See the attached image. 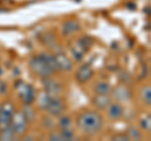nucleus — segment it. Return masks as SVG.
I'll use <instances>...</instances> for the list:
<instances>
[{
  "label": "nucleus",
  "instance_id": "obj_7",
  "mask_svg": "<svg viewBox=\"0 0 151 141\" xmlns=\"http://www.w3.org/2000/svg\"><path fill=\"white\" fill-rule=\"evenodd\" d=\"M43 86L45 88V92L50 96H59L63 92V86L59 81L50 77H44L43 78Z\"/></svg>",
  "mask_w": 151,
  "mask_h": 141
},
{
  "label": "nucleus",
  "instance_id": "obj_1",
  "mask_svg": "<svg viewBox=\"0 0 151 141\" xmlns=\"http://www.w3.org/2000/svg\"><path fill=\"white\" fill-rule=\"evenodd\" d=\"M77 127L82 134L92 136L98 134L103 127V117L97 111H83L76 120Z\"/></svg>",
  "mask_w": 151,
  "mask_h": 141
},
{
  "label": "nucleus",
  "instance_id": "obj_11",
  "mask_svg": "<svg viewBox=\"0 0 151 141\" xmlns=\"http://www.w3.org/2000/svg\"><path fill=\"white\" fill-rule=\"evenodd\" d=\"M79 29H81V24H79V22L76 20V19H69L67 22H64L63 25H62L63 35H72L76 32H78Z\"/></svg>",
  "mask_w": 151,
  "mask_h": 141
},
{
  "label": "nucleus",
  "instance_id": "obj_20",
  "mask_svg": "<svg viewBox=\"0 0 151 141\" xmlns=\"http://www.w3.org/2000/svg\"><path fill=\"white\" fill-rule=\"evenodd\" d=\"M60 135H62V139L63 140H67V141L76 140V134H74V131L70 129V127L62 129V130H60Z\"/></svg>",
  "mask_w": 151,
  "mask_h": 141
},
{
  "label": "nucleus",
  "instance_id": "obj_21",
  "mask_svg": "<svg viewBox=\"0 0 151 141\" xmlns=\"http://www.w3.org/2000/svg\"><path fill=\"white\" fill-rule=\"evenodd\" d=\"M127 136L130 137V140H140L142 137V134H141V131L137 127L131 126V127H129V130H127Z\"/></svg>",
  "mask_w": 151,
  "mask_h": 141
},
{
  "label": "nucleus",
  "instance_id": "obj_19",
  "mask_svg": "<svg viewBox=\"0 0 151 141\" xmlns=\"http://www.w3.org/2000/svg\"><path fill=\"white\" fill-rule=\"evenodd\" d=\"M50 98H52V96L48 95L47 92L42 93V96L39 97V101H38V103H39V107L42 110L47 111V109H48V106H49V102H50Z\"/></svg>",
  "mask_w": 151,
  "mask_h": 141
},
{
  "label": "nucleus",
  "instance_id": "obj_17",
  "mask_svg": "<svg viewBox=\"0 0 151 141\" xmlns=\"http://www.w3.org/2000/svg\"><path fill=\"white\" fill-rule=\"evenodd\" d=\"M20 112L23 114V116L25 117V120H27L28 122H32V121L35 120V116H37V115H35V111L32 109L30 105H25L24 109H23Z\"/></svg>",
  "mask_w": 151,
  "mask_h": 141
},
{
  "label": "nucleus",
  "instance_id": "obj_22",
  "mask_svg": "<svg viewBox=\"0 0 151 141\" xmlns=\"http://www.w3.org/2000/svg\"><path fill=\"white\" fill-rule=\"evenodd\" d=\"M141 100H142L146 105H150L151 103V91H150V87H144L141 90Z\"/></svg>",
  "mask_w": 151,
  "mask_h": 141
},
{
  "label": "nucleus",
  "instance_id": "obj_8",
  "mask_svg": "<svg viewBox=\"0 0 151 141\" xmlns=\"http://www.w3.org/2000/svg\"><path fill=\"white\" fill-rule=\"evenodd\" d=\"M93 77V69L89 64H83L81 65L77 72H76V78L79 83H84V82H88L89 79Z\"/></svg>",
  "mask_w": 151,
  "mask_h": 141
},
{
  "label": "nucleus",
  "instance_id": "obj_4",
  "mask_svg": "<svg viewBox=\"0 0 151 141\" xmlns=\"http://www.w3.org/2000/svg\"><path fill=\"white\" fill-rule=\"evenodd\" d=\"M10 126L17 136H23V135H25L27 130H28V121L25 120V117L23 116L22 112H17V114H14V116H13Z\"/></svg>",
  "mask_w": 151,
  "mask_h": 141
},
{
  "label": "nucleus",
  "instance_id": "obj_10",
  "mask_svg": "<svg viewBox=\"0 0 151 141\" xmlns=\"http://www.w3.org/2000/svg\"><path fill=\"white\" fill-rule=\"evenodd\" d=\"M107 114L108 117L112 120V121H116V120H120L122 115H124V107H122L119 102H115V103H110V106L107 107Z\"/></svg>",
  "mask_w": 151,
  "mask_h": 141
},
{
  "label": "nucleus",
  "instance_id": "obj_26",
  "mask_svg": "<svg viewBox=\"0 0 151 141\" xmlns=\"http://www.w3.org/2000/svg\"><path fill=\"white\" fill-rule=\"evenodd\" d=\"M112 140H117V141H130V137L127 136V134H117L112 137Z\"/></svg>",
  "mask_w": 151,
  "mask_h": 141
},
{
  "label": "nucleus",
  "instance_id": "obj_12",
  "mask_svg": "<svg viewBox=\"0 0 151 141\" xmlns=\"http://www.w3.org/2000/svg\"><path fill=\"white\" fill-rule=\"evenodd\" d=\"M55 59H57V64H58L59 70H67V72H70L73 69V63L67 55L63 53H58L55 54Z\"/></svg>",
  "mask_w": 151,
  "mask_h": 141
},
{
  "label": "nucleus",
  "instance_id": "obj_3",
  "mask_svg": "<svg viewBox=\"0 0 151 141\" xmlns=\"http://www.w3.org/2000/svg\"><path fill=\"white\" fill-rule=\"evenodd\" d=\"M17 88H18L19 97H20V100L24 102L25 105H32V103L35 101L37 93H35V90L30 86V84L20 82L17 86Z\"/></svg>",
  "mask_w": 151,
  "mask_h": 141
},
{
  "label": "nucleus",
  "instance_id": "obj_13",
  "mask_svg": "<svg viewBox=\"0 0 151 141\" xmlns=\"http://www.w3.org/2000/svg\"><path fill=\"white\" fill-rule=\"evenodd\" d=\"M92 103L98 110H107L111 103V97L108 95H97L96 97H93Z\"/></svg>",
  "mask_w": 151,
  "mask_h": 141
},
{
  "label": "nucleus",
  "instance_id": "obj_9",
  "mask_svg": "<svg viewBox=\"0 0 151 141\" xmlns=\"http://www.w3.org/2000/svg\"><path fill=\"white\" fill-rule=\"evenodd\" d=\"M111 92H112L113 98H116V101H119V102L130 101L132 98V92L126 86H119L115 90H111Z\"/></svg>",
  "mask_w": 151,
  "mask_h": 141
},
{
  "label": "nucleus",
  "instance_id": "obj_15",
  "mask_svg": "<svg viewBox=\"0 0 151 141\" xmlns=\"http://www.w3.org/2000/svg\"><path fill=\"white\" fill-rule=\"evenodd\" d=\"M42 58L44 59V62L49 65V67L53 69V72H58L59 68H58V64H57V59H55V55L48 53V52H43V53L39 54Z\"/></svg>",
  "mask_w": 151,
  "mask_h": 141
},
{
  "label": "nucleus",
  "instance_id": "obj_2",
  "mask_svg": "<svg viewBox=\"0 0 151 141\" xmlns=\"http://www.w3.org/2000/svg\"><path fill=\"white\" fill-rule=\"evenodd\" d=\"M29 67L32 69L33 73H35L37 76H39L42 78L44 77H52L53 74V69H52L48 64L44 62V59L40 57V55H35V57H32L29 60Z\"/></svg>",
  "mask_w": 151,
  "mask_h": 141
},
{
  "label": "nucleus",
  "instance_id": "obj_18",
  "mask_svg": "<svg viewBox=\"0 0 151 141\" xmlns=\"http://www.w3.org/2000/svg\"><path fill=\"white\" fill-rule=\"evenodd\" d=\"M42 40H43V43L45 44V45H48L49 48L52 45H54L55 43H57V40H55V37H54V34L52 32H45L43 35H42Z\"/></svg>",
  "mask_w": 151,
  "mask_h": 141
},
{
  "label": "nucleus",
  "instance_id": "obj_16",
  "mask_svg": "<svg viewBox=\"0 0 151 141\" xmlns=\"http://www.w3.org/2000/svg\"><path fill=\"white\" fill-rule=\"evenodd\" d=\"M94 92H96L97 95H108V93H111L110 83H107V82H98L96 86H94Z\"/></svg>",
  "mask_w": 151,
  "mask_h": 141
},
{
  "label": "nucleus",
  "instance_id": "obj_5",
  "mask_svg": "<svg viewBox=\"0 0 151 141\" xmlns=\"http://www.w3.org/2000/svg\"><path fill=\"white\" fill-rule=\"evenodd\" d=\"M14 114H15V109L10 102H6L3 106H0V127L10 125Z\"/></svg>",
  "mask_w": 151,
  "mask_h": 141
},
{
  "label": "nucleus",
  "instance_id": "obj_6",
  "mask_svg": "<svg viewBox=\"0 0 151 141\" xmlns=\"http://www.w3.org/2000/svg\"><path fill=\"white\" fill-rule=\"evenodd\" d=\"M64 110H65V105L62 98H59V96H52L49 106L47 109L49 115L53 117H59L60 115L64 114Z\"/></svg>",
  "mask_w": 151,
  "mask_h": 141
},
{
  "label": "nucleus",
  "instance_id": "obj_25",
  "mask_svg": "<svg viewBox=\"0 0 151 141\" xmlns=\"http://www.w3.org/2000/svg\"><path fill=\"white\" fill-rule=\"evenodd\" d=\"M49 140L50 141H63L60 131H52L49 134Z\"/></svg>",
  "mask_w": 151,
  "mask_h": 141
},
{
  "label": "nucleus",
  "instance_id": "obj_14",
  "mask_svg": "<svg viewBox=\"0 0 151 141\" xmlns=\"http://www.w3.org/2000/svg\"><path fill=\"white\" fill-rule=\"evenodd\" d=\"M15 137H17V135L10 125L0 127V140L1 141H12V140H15Z\"/></svg>",
  "mask_w": 151,
  "mask_h": 141
},
{
  "label": "nucleus",
  "instance_id": "obj_23",
  "mask_svg": "<svg viewBox=\"0 0 151 141\" xmlns=\"http://www.w3.org/2000/svg\"><path fill=\"white\" fill-rule=\"evenodd\" d=\"M58 125H59L60 129L70 127V126H72V120H70L69 116H63V115H60V116H59V120H58Z\"/></svg>",
  "mask_w": 151,
  "mask_h": 141
},
{
  "label": "nucleus",
  "instance_id": "obj_24",
  "mask_svg": "<svg viewBox=\"0 0 151 141\" xmlns=\"http://www.w3.org/2000/svg\"><path fill=\"white\" fill-rule=\"evenodd\" d=\"M140 125H141V129H142V130L150 132V131H151V117H150V115L144 117V119L140 121Z\"/></svg>",
  "mask_w": 151,
  "mask_h": 141
}]
</instances>
